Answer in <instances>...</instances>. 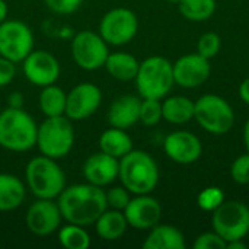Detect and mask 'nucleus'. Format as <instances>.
I'll list each match as a JSON object with an SVG mask.
<instances>
[{"label": "nucleus", "instance_id": "30", "mask_svg": "<svg viewBox=\"0 0 249 249\" xmlns=\"http://www.w3.org/2000/svg\"><path fill=\"white\" fill-rule=\"evenodd\" d=\"M225 201V193L219 187H207L204 188L198 197H197V204L201 210L204 212H214L222 203Z\"/></svg>", "mask_w": 249, "mask_h": 249}, {"label": "nucleus", "instance_id": "14", "mask_svg": "<svg viewBox=\"0 0 249 249\" xmlns=\"http://www.w3.org/2000/svg\"><path fill=\"white\" fill-rule=\"evenodd\" d=\"M61 219L63 216L57 201L47 198H36V201L28 207L25 216L29 232L36 236H48L58 231Z\"/></svg>", "mask_w": 249, "mask_h": 249}, {"label": "nucleus", "instance_id": "15", "mask_svg": "<svg viewBox=\"0 0 249 249\" xmlns=\"http://www.w3.org/2000/svg\"><path fill=\"white\" fill-rule=\"evenodd\" d=\"M174 82L185 89H193L204 85L212 73V66L207 58L196 54H187L172 63Z\"/></svg>", "mask_w": 249, "mask_h": 249}, {"label": "nucleus", "instance_id": "31", "mask_svg": "<svg viewBox=\"0 0 249 249\" xmlns=\"http://www.w3.org/2000/svg\"><path fill=\"white\" fill-rule=\"evenodd\" d=\"M220 45L222 41L216 32H206L200 36L197 42V53L204 58L210 60L217 55V53L220 51Z\"/></svg>", "mask_w": 249, "mask_h": 249}, {"label": "nucleus", "instance_id": "5", "mask_svg": "<svg viewBox=\"0 0 249 249\" xmlns=\"http://www.w3.org/2000/svg\"><path fill=\"white\" fill-rule=\"evenodd\" d=\"M73 144L74 127L71 120L66 115L45 117V120L38 125L35 146L41 155L58 160L70 153Z\"/></svg>", "mask_w": 249, "mask_h": 249}, {"label": "nucleus", "instance_id": "24", "mask_svg": "<svg viewBox=\"0 0 249 249\" xmlns=\"http://www.w3.org/2000/svg\"><path fill=\"white\" fill-rule=\"evenodd\" d=\"M98 144H99V150L117 159H121L124 155L133 150V140L128 136V133L117 127H109L104 130L99 136Z\"/></svg>", "mask_w": 249, "mask_h": 249}, {"label": "nucleus", "instance_id": "13", "mask_svg": "<svg viewBox=\"0 0 249 249\" xmlns=\"http://www.w3.org/2000/svg\"><path fill=\"white\" fill-rule=\"evenodd\" d=\"M22 64L25 77L35 86L44 88L53 85L60 77L58 60L45 50H32Z\"/></svg>", "mask_w": 249, "mask_h": 249}, {"label": "nucleus", "instance_id": "22", "mask_svg": "<svg viewBox=\"0 0 249 249\" xmlns=\"http://www.w3.org/2000/svg\"><path fill=\"white\" fill-rule=\"evenodd\" d=\"M104 67L107 69L111 77L120 82H128V80L136 79V74L140 67V61L133 54L117 51V53L108 54V58Z\"/></svg>", "mask_w": 249, "mask_h": 249}, {"label": "nucleus", "instance_id": "16", "mask_svg": "<svg viewBox=\"0 0 249 249\" xmlns=\"http://www.w3.org/2000/svg\"><path fill=\"white\" fill-rule=\"evenodd\" d=\"M128 226L137 231H150L162 216L160 203L149 194H140L131 198L123 210Z\"/></svg>", "mask_w": 249, "mask_h": 249}, {"label": "nucleus", "instance_id": "23", "mask_svg": "<svg viewBox=\"0 0 249 249\" xmlns=\"http://www.w3.org/2000/svg\"><path fill=\"white\" fill-rule=\"evenodd\" d=\"M26 196L23 182L12 174H0V212L18 209Z\"/></svg>", "mask_w": 249, "mask_h": 249}, {"label": "nucleus", "instance_id": "41", "mask_svg": "<svg viewBox=\"0 0 249 249\" xmlns=\"http://www.w3.org/2000/svg\"><path fill=\"white\" fill-rule=\"evenodd\" d=\"M244 143H245V149L249 153V120L245 123V127H244Z\"/></svg>", "mask_w": 249, "mask_h": 249}, {"label": "nucleus", "instance_id": "20", "mask_svg": "<svg viewBox=\"0 0 249 249\" xmlns=\"http://www.w3.org/2000/svg\"><path fill=\"white\" fill-rule=\"evenodd\" d=\"M142 247L144 249H185L187 244L178 228L158 223L150 229Z\"/></svg>", "mask_w": 249, "mask_h": 249}, {"label": "nucleus", "instance_id": "35", "mask_svg": "<svg viewBox=\"0 0 249 249\" xmlns=\"http://www.w3.org/2000/svg\"><path fill=\"white\" fill-rule=\"evenodd\" d=\"M44 3L57 15H70L82 6L83 0H44Z\"/></svg>", "mask_w": 249, "mask_h": 249}, {"label": "nucleus", "instance_id": "8", "mask_svg": "<svg viewBox=\"0 0 249 249\" xmlns=\"http://www.w3.org/2000/svg\"><path fill=\"white\" fill-rule=\"evenodd\" d=\"M212 226L226 244L244 239L249 233V207L242 201H223L213 212Z\"/></svg>", "mask_w": 249, "mask_h": 249}, {"label": "nucleus", "instance_id": "25", "mask_svg": "<svg viewBox=\"0 0 249 249\" xmlns=\"http://www.w3.org/2000/svg\"><path fill=\"white\" fill-rule=\"evenodd\" d=\"M196 102L187 96H171L162 102V118L171 124H187L194 118Z\"/></svg>", "mask_w": 249, "mask_h": 249}, {"label": "nucleus", "instance_id": "18", "mask_svg": "<svg viewBox=\"0 0 249 249\" xmlns=\"http://www.w3.org/2000/svg\"><path fill=\"white\" fill-rule=\"evenodd\" d=\"M120 159L99 150L86 158L82 166V174L86 182L96 187H107L118 178Z\"/></svg>", "mask_w": 249, "mask_h": 249}, {"label": "nucleus", "instance_id": "37", "mask_svg": "<svg viewBox=\"0 0 249 249\" xmlns=\"http://www.w3.org/2000/svg\"><path fill=\"white\" fill-rule=\"evenodd\" d=\"M25 99L20 92H12L7 96V107L10 108H23Z\"/></svg>", "mask_w": 249, "mask_h": 249}, {"label": "nucleus", "instance_id": "42", "mask_svg": "<svg viewBox=\"0 0 249 249\" xmlns=\"http://www.w3.org/2000/svg\"><path fill=\"white\" fill-rule=\"evenodd\" d=\"M166 1H169V3H174V4H178L181 0H166Z\"/></svg>", "mask_w": 249, "mask_h": 249}, {"label": "nucleus", "instance_id": "6", "mask_svg": "<svg viewBox=\"0 0 249 249\" xmlns=\"http://www.w3.org/2000/svg\"><path fill=\"white\" fill-rule=\"evenodd\" d=\"M134 80L140 98L162 99L171 92L175 83L172 63L162 55L147 57L140 63Z\"/></svg>", "mask_w": 249, "mask_h": 249}, {"label": "nucleus", "instance_id": "40", "mask_svg": "<svg viewBox=\"0 0 249 249\" xmlns=\"http://www.w3.org/2000/svg\"><path fill=\"white\" fill-rule=\"evenodd\" d=\"M226 248L229 249H245L247 248V245L242 242V239H236V241H231V242H228L226 244Z\"/></svg>", "mask_w": 249, "mask_h": 249}, {"label": "nucleus", "instance_id": "26", "mask_svg": "<svg viewBox=\"0 0 249 249\" xmlns=\"http://www.w3.org/2000/svg\"><path fill=\"white\" fill-rule=\"evenodd\" d=\"M66 99H67V93L55 83H53L41 89L38 105L45 117H58V115H64Z\"/></svg>", "mask_w": 249, "mask_h": 249}, {"label": "nucleus", "instance_id": "2", "mask_svg": "<svg viewBox=\"0 0 249 249\" xmlns=\"http://www.w3.org/2000/svg\"><path fill=\"white\" fill-rule=\"evenodd\" d=\"M118 178L131 194H150L159 182V168L147 152L133 149L120 159Z\"/></svg>", "mask_w": 249, "mask_h": 249}, {"label": "nucleus", "instance_id": "7", "mask_svg": "<svg viewBox=\"0 0 249 249\" xmlns=\"http://www.w3.org/2000/svg\"><path fill=\"white\" fill-rule=\"evenodd\" d=\"M194 120L207 133L223 136L233 127L235 112L225 98L206 93L196 101Z\"/></svg>", "mask_w": 249, "mask_h": 249}, {"label": "nucleus", "instance_id": "28", "mask_svg": "<svg viewBox=\"0 0 249 249\" xmlns=\"http://www.w3.org/2000/svg\"><path fill=\"white\" fill-rule=\"evenodd\" d=\"M58 242L66 249H88L90 247V236L85 226L67 223L58 228Z\"/></svg>", "mask_w": 249, "mask_h": 249}, {"label": "nucleus", "instance_id": "11", "mask_svg": "<svg viewBox=\"0 0 249 249\" xmlns=\"http://www.w3.org/2000/svg\"><path fill=\"white\" fill-rule=\"evenodd\" d=\"M34 50L32 29L22 20H4L0 23V55L16 63H22Z\"/></svg>", "mask_w": 249, "mask_h": 249}, {"label": "nucleus", "instance_id": "3", "mask_svg": "<svg viewBox=\"0 0 249 249\" xmlns=\"http://www.w3.org/2000/svg\"><path fill=\"white\" fill-rule=\"evenodd\" d=\"M38 125L23 108L7 107L0 112V147L22 153L35 147Z\"/></svg>", "mask_w": 249, "mask_h": 249}, {"label": "nucleus", "instance_id": "33", "mask_svg": "<svg viewBox=\"0 0 249 249\" xmlns=\"http://www.w3.org/2000/svg\"><path fill=\"white\" fill-rule=\"evenodd\" d=\"M231 175L232 179L239 185L249 184V153H244L239 158H236L231 166Z\"/></svg>", "mask_w": 249, "mask_h": 249}, {"label": "nucleus", "instance_id": "4", "mask_svg": "<svg viewBox=\"0 0 249 249\" xmlns=\"http://www.w3.org/2000/svg\"><path fill=\"white\" fill-rule=\"evenodd\" d=\"M25 181L28 190L36 198L55 200L66 188V175L57 159L44 155L35 156L28 162Z\"/></svg>", "mask_w": 249, "mask_h": 249}, {"label": "nucleus", "instance_id": "39", "mask_svg": "<svg viewBox=\"0 0 249 249\" xmlns=\"http://www.w3.org/2000/svg\"><path fill=\"white\" fill-rule=\"evenodd\" d=\"M7 13H9L7 3L4 0H0V23L7 19Z\"/></svg>", "mask_w": 249, "mask_h": 249}, {"label": "nucleus", "instance_id": "27", "mask_svg": "<svg viewBox=\"0 0 249 249\" xmlns=\"http://www.w3.org/2000/svg\"><path fill=\"white\" fill-rule=\"evenodd\" d=\"M216 0H181L178 9L181 15L193 22H203L210 19L216 12Z\"/></svg>", "mask_w": 249, "mask_h": 249}, {"label": "nucleus", "instance_id": "21", "mask_svg": "<svg viewBox=\"0 0 249 249\" xmlns=\"http://www.w3.org/2000/svg\"><path fill=\"white\" fill-rule=\"evenodd\" d=\"M93 225L98 236L104 241L120 239L128 228L124 212L115 209H107Z\"/></svg>", "mask_w": 249, "mask_h": 249}, {"label": "nucleus", "instance_id": "34", "mask_svg": "<svg viewBox=\"0 0 249 249\" xmlns=\"http://www.w3.org/2000/svg\"><path fill=\"white\" fill-rule=\"evenodd\" d=\"M194 248L196 249H225L226 248V241L217 235L214 231L213 232H206L201 233L196 241H194Z\"/></svg>", "mask_w": 249, "mask_h": 249}, {"label": "nucleus", "instance_id": "29", "mask_svg": "<svg viewBox=\"0 0 249 249\" xmlns=\"http://www.w3.org/2000/svg\"><path fill=\"white\" fill-rule=\"evenodd\" d=\"M160 120H162V102H160V99L142 98L139 121L147 127H153Z\"/></svg>", "mask_w": 249, "mask_h": 249}, {"label": "nucleus", "instance_id": "17", "mask_svg": "<svg viewBox=\"0 0 249 249\" xmlns=\"http://www.w3.org/2000/svg\"><path fill=\"white\" fill-rule=\"evenodd\" d=\"M166 156L179 165H190L200 159L203 144L200 139L190 131H174L163 142Z\"/></svg>", "mask_w": 249, "mask_h": 249}, {"label": "nucleus", "instance_id": "38", "mask_svg": "<svg viewBox=\"0 0 249 249\" xmlns=\"http://www.w3.org/2000/svg\"><path fill=\"white\" fill-rule=\"evenodd\" d=\"M239 96H241V99H242L245 104H248L249 105V77H247V79L241 83V86H239Z\"/></svg>", "mask_w": 249, "mask_h": 249}, {"label": "nucleus", "instance_id": "1", "mask_svg": "<svg viewBox=\"0 0 249 249\" xmlns=\"http://www.w3.org/2000/svg\"><path fill=\"white\" fill-rule=\"evenodd\" d=\"M57 204L67 223L89 226L108 209L105 191L93 184H74L66 187L57 197Z\"/></svg>", "mask_w": 249, "mask_h": 249}, {"label": "nucleus", "instance_id": "12", "mask_svg": "<svg viewBox=\"0 0 249 249\" xmlns=\"http://www.w3.org/2000/svg\"><path fill=\"white\" fill-rule=\"evenodd\" d=\"M102 104V90L92 82L76 85L66 99L64 115L71 121H82L93 115Z\"/></svg>", "mask_w": 249, "mask_h": 249}, {"label": "nucleus", "instance_id": "10", "mask_svg": "<svg viewBox=\"0 0 249 249\" xmlns=\"http://www.w3.org/2000/svg\"><path fill=\"white\" fill-rule=\"evenodd\" d=\"M71 57L74 63L88 71L98 70L105 66L109 50L108 44L93 31H80L71 39Z\"/></svg>", "mask_w": 249, "mask_h": 249}, {"label": "nucleus", "instance_id": "9", "mask_svg": "<svg viewBox=\"0 0 249 249\" xmlns=\"http://www.w3.org/2000/svg\"><path fill=\"white\" fill-rule=\"evenodd\" d=\"M139 32V19L127 7H115L107 12L99 22V35L108 45L121 47L134 39Z\"/></svg>", "mask_w": 249, "mask_h": 249}, {"label": "nucleus", "instance_id": "36", "mask_svg": "<svg viewBox=\"0 0 249 249\" xmlns=\"http://www.w3.org/2000/svg\"><path fill=\"white\" fill-rule=\"evenodd\" d=\"M16 76V66L13 61L0 55V88L7 86Z\"/></svg>", "mask_w": 249, "mask_h": 249}, {"label": "nucleus", "instance_id": "32", "mask_svg": "<svg viewBox=\"0 0 249 249\" xmlns=\"http://www.w3.org/2000/svg\"><path fill=\"white\" fill-rule=\"evenodd\" d=\"M130 191L121 185V187H112L108 191H105V197H107V204L108 209H115V210H124L128 204V201L131 200L130 197Z\"/></svg>", "mask_w": 249, "mask_h": 249}, {"label": "nucleus", "instance_id": "19", "mask_svg": "<svg viewBox=\"0 0 249 249\" xmlns=\"http://www.w3.org/2000/svg\"><path fill=\"white\" fill-rule=\"evenodd\" d=\"M142 99L136 95H121L112 101L108 109V123L111 127L127 130L133 127L140 117Z\"/></svg>", "mask_w": 249, "mask_h": 249}]
</instances>
